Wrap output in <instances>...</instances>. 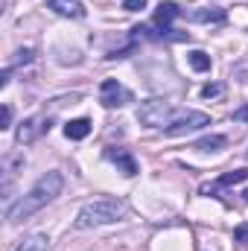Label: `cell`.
I'll return each instance as SVG.
<instances>
[{
	"mask_svg": "<svg viewBox=\"0 0 248 251\" xmlns=\"http://www.w3.org/2000/svg\"><path fill=\"white\" fill-rule=\"evenodd\" d=\"M131 100H134V94H131L125 85H120L117 79H105V82L99 85V102H102L105 108H120V105L131 102Z\"/></svg>",
	"mask_w": 248,
	"mask_h": 251,
	"instance_id": "obj_5",
	"label": "cell"
},
{
	"mask_svg": "<svg viewBox=\"0 0 248 251\" xmlns=\"http://www.w3.org/2000/svg\"><path fill=\"white\" fill-rule=\"evenodd\" d=\"M64 187V176L62 173H44L32 187H29V193L26 196H21L12 207H6V219L12 222V225H18V222H24V219H29V216H35L41 207H47L59 193H62Z\"/></svg>",
	"mask_w": 248,
	"mask_h": 251,
	"instance_id": "obj_1",
	"label": "cell"
},
{
	"mask_svg": "<svg viewBox=\"0 0 248 251\" xmlns=\"http://www.w3.org/2000/svg\"><path fill=\"white\" fill-rule=\"evenodd\" d=\"M204 126H210V117L204 111H178L173 126L167 128V134H187V131H196Z\"/></svg>",
	"mask_w": 248,
	"mask_h": 251,
	"instance_id": "obj_6",
	"label": "cell"
},
{
	"mask_svg": "<svg viewBox=\"0 0 248 251\" xmlns=\"http://www.w3.org/2000/svg\"><path fill=\"white\" fill-rule=\"evenodd\" d=\"M243 196H246V201H248V190H246V193H243Z\"/></svg>",
	"mask_w": 248,
	"mask_h": 251,
	"instance_id": "obj_21",
	"label": "cell"
},
{
	"mask_svg": "<svg viewBox=\"0 0 248 251\" xmlns=\"http://www.w3.org/2000/svg\"><path fill=\"white\" fill-rule=\"evenodd\" d=\"M50 128H53V117H47V114H32V117H26L24 123L18 126L15 140H18L21 146H29V143H35L41 134H47Z\"/></svg>",
	"mask_w": 248,
	"mask_h": 251,
	"instance_id": "obj_4",
	"label": "cell"
},
{
	"mask_svg": "<svg viewBox=\"0 0 248 251\" xmlns=\"http://www.w3.org/2000/svg\"><path fill=\"white\" fill-rule=\"evenodd\" d=\"M178 15H181V9H178L175 3H161V6H158V12H155V24L161 26V35L170 32V24H173Z\"/></svg>",
	"mask_w": 248,
	"mask_h": 251,
	"instance_id": "obj_10",
	"label": "cell"
},
{
	"mask_svg": "<svg viewBox=\"0 0 248 251\" xmlns=\"http://www.w3.org/2000/svg\"><path fill=\"white\" fill-rule=\"evenodd\" d=\"M225 143H228V137H225V134H207V137L196 140V143H193V149H198V152H219Z\"/></svg>",
	"mask_w": 248,
	"mask_h": 251,
	"instance_id": "obj_12",
	"label": "cell"
},
{
	"mask_svg": "<svg viewBox=\"0 0 248 251\" xmlns=\"http://www.w3.org/2000/svg\"><path fill=\"white\" fill-rule=\"evenodd\" d=\"M175 114H178V108L170 105V102H164V100H146V102L137 108V120H140V123L149 126V128H164V131L173 126Z\"/></svg>",
	"mask_w": 248,
	"mask_h": 251,
	"instance_id": "obj_3",
	"label": "cell"
},
{
	"mask_svg": "<svg viewBox=\"0 0 248 251\" xmlns=\"http://www.w3.org/2000/svg\"><path fill=\"white\" fill-rule=\"evenodd\" d=\"M234 120H240V123H248V102H246V105H240V108L234 111Z\"/></svg>",
	"mask_w": 248,
	"mask_h": 251,
	"instance_id": "obj_20",
	"label": "cell"
},
{
	"mask_svg": "<svg viewBox=\"0 0 248 251\" xmlns=\"http://www.w3.org/2000/svg\"><path fill=\"white\" fill-rule=\"evenodd\" d=\"M47 246H50V237L47 234H32V237H26L15 251H47Z\"/></svg>",
	"mask_w": 248,
	"mask_h": 251,
	"instance_id": "obj_14",
	"label": "cell"
},
{
	"mask_svg": "<svg viewBox=\"0 0 248 251\" xmlns=\"http://www.w3.org/2000/svg\"><path fill=\"white\" fill-rule=\"evenodd\" d=\"M248 178V170H234V173H228V176H222L219 181H213V184H204L201 193L204 196H216L222 187H231V184H240V181H246Z\"/></svg>",
	"mask_w": 248,
	"mask_h": 251,
	"instance_id": "obj_8",
	"label": "cell"
},
{
	"mask_svg": "<svg viewBox=\"0 0 248 251\" xmlns=\"http://www.w3.org/2000/svg\"><path fill=\"white\" fill-rule=\"evenodd\" d=\"M123 9L125 12H140V9H146V0H123Z\"/></svg>",
	"mask_w": 248,
	"mask_h": 251,
	"instance_id": "obj_17",
	"label": "cell"
},
{
	"mask_svg": "<svg viewBox=\"0 0 248 251\" xmlns=\"http://www.w3.org/2000/svg\"><path fill=\"white\" fill-rule=\"evenodd\" d=\"M125 216V204L120 199H97V201H88L79 216H76V228L85 231V228H99V225H114Z\"/></svg>",
	"mask_w": 248,
	"mask_h": 251,
	"instance_id": "obj_2",
	"label": "cell"
},
{
	"mask_svg": "<svg viewBox=\"0 0 248 251\" xmlns=\"http://www.w3.org/2000/svg\"><path fill=\"white\" fill-rule=\"evenodd\" d=\"M225 12L222 9H201V12H193L190 21H198V24H225Z\"/></svg>",
	"mask_w": 248,
	"mask_h": 251,
	"instance_id": "obj_13",
	"label": "cell"
},
{
	"mask_svg": "<svg viewBox=\"0 0 248 251\" xmlns=\"http://www.w3.org/2000/svg\"><path fill=\"white\" fill-rule=\"evenodd\" d=\"M187 62H190V67H193L196 73H207V70H210V56H207V53H201V50L187 53Z\"/></svg>",
	"mask_w": 248,
	"mask_h": 251,
	"instance_id": "obj_15",
	"label": "cell"
},
{
	"mask_svg": "<svg viewBox=\"0 0 248 251\" xmlns=\"http://www.w3.org/2000/svg\"><path fill=\"white\" fill-rule=\"evenodd\" d=\"M234 240H237V243H248V225H240V228L234 231Z\"/></svg>",
	"mask_w": 248,
	"mask_h": 251,
	"instance_id": "obj_19",
	"label": "cell"
},
{
	"mask_svg": "<svg viewBox=\"0 0 248 251\" xmlns=\"http://www.w3.org/2000/svg\"><path fill=\"white\" fill-rule=\"evenodd\" d=\"M50 9L64 18H85V3L82 0H50Z\"/></svg>",
	"mask_w": 248,
	"mask_h": 251,
	"instance_id": "obj_9",
	"label": "cell"
},
{
	"mask_svg": "<svg viewBox=\"0 0 248 251\" xmlns=\"http://www.w3.org/2000/svg\"><path fill=\"white\" fill-rule=\"evenodd\" d=\"M9 126H12V108L3 105V111H0V128H9Z\"/></svg>",
	"mask_w": 248,
	"mask_h": 251,
	"instance_id": "obj_18",
	"label": "cell"
},
{
	"mask_svg": "<svg viewBox=\"0 0 248 251\" xmlns=\"http://www.w3.org/2000/svg\"><path fill=\"white\" fill-rule=\"evenodd\" d=\"M105 158H108V161L123 173V176H128V178H131V176H137V161L131 158V152H128V149H123V146H108V149H105Z\"/></svg>",
	"mask_w": 248,
	"mask_h": 251,
	"instance_id": "obj_7",
	"label": "cell"
},
{
	"mask_svg": "<svg viewBox=\"0 0 248 251\" xmlns=\"http://www.w3.org/2000/svg\"><path fill=\"white\" fill-rule=\"evenodd\" d=\"M88 134H91V120L88 117H79V120L64 123V137L67 140H85Z\"/></svg>",
	"mask_w": 248,
	"mask_h": 251,
	"instance_id": "obj_11",
	"label": "cell"
},
{
	"mask_svg": "<svg viewBox=\"0 0 248 251\" xmlns=\"http://www.w3.org/2000/svg\"><path fill=\"white\" fill-rule=\"evenodd\" d=\"M225 94V85L222 82H207L204 88H201V97L204 100H210V97H222Z\"/></svg>",
	"mask_w": 248,
	"mask_h": 251,
	"instance_id": "obj_16",
	"label": "cell"
}]
</instances>
